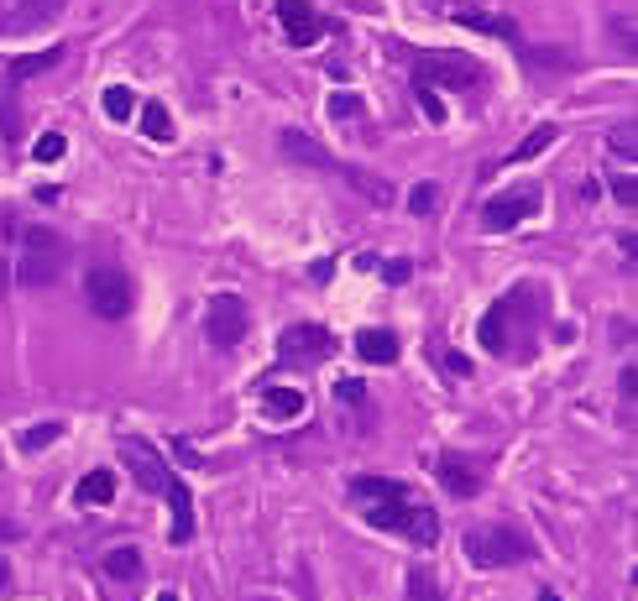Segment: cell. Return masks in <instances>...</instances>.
<instances>
[{
  "label": "cell",
  "mask_w": 638,
  "mask_h": 601,
  "mask_svg": "<svg viewBox=\"0 0 638 601\" xmlns=\"http://www.w3.org/2000/svg\"><path fill=\"white\" fill-rule=\"evenodd\" d=\"M330 115L335 121H351V115H361V100L356 95H330Z\"/></svg>",
  "instance_id": "f1b7e54d"
},
{
  "label": "cell",
  "mask_w": 638,
  "mask_h": 601,
  "mask_svg": "<svg viewBox=\"0 0 638 601\" xmlns=\"http://www.w3.org/2000/svg\"><path fill=\"white\" fill-rule=\"evenodd\" d=\"M534 210H539L534 194H503V199H487L482 220H487V230H513L518 220H529Z\"/></svg>",
  "instance_id": "8fae6325"
},
{
  "label": "cell",
  "mask_w": 638,
  "mask_h": 601,
  "mask_svg": "<svg viewBox=\"0 0 638 601\" xmlns=\"http://www.w3.org/2000/svg\"><path fill=\"white\" fill-rule=\"evenodd\" d=\"M262 408H267V419H299L309 398H304V387H262Z\"/></svg>",
  "instance_id": "9a60e30c"
},
{
  "label": "cell",
  "mask_w": 638,
  "mask_h": 601,
  "mask_svg": "<svg viewBox=\"0 0 638 601\" xmlns=\"http://www.w3.org/2000/svg\"><path fill=\"white\" fill-rule=\"evenodd\" d=\"M408 210H414V215H435L440 210V189H435V183H419V189L408 194Z\"/></svg>",
  "instance_id": "484cf974"
},
{
  "label": "cell",
  "mask_w": 638,
  "mask_h": 601,
  "mask_svg": "<svg viewBox=\"0 0 638 601\" xmlns=\"http://www.w3.org/2000/svg\"><path fill=\"white\" fill-rule=\"evenodd\" d=\"M607 147L618 152V157L628 152V163H633V126H618V131H612V142H607Z\"/></svg>",
  "instance_id": "f546056e"
},
{
  "label": "cell",
  "mask_w": 638,
  "mask_h": 601,
  "mask_svg": "<svg viewBox=\"0 0 638 601\" xmlns=\"http://www.w3.org/2000/svg\"><path fill=\"white\" fill-rule=\"evenodd\" d=\"M68 48H63V42H58V48H42V53H32V58H11V63H0V68H6V79H32V74H42V68H53L58 58H63Z\"/></svg>",
  "instance_id": "ac0fdd59"
},
{
  "label": "cell",
  "mask_w": 638,
  "mask_h": 601,
  "mask_svg": "<svg viewBox=\"0 0 638 601\" xmlns=\"http://www.w3.org/2000/svg\"><path fill=\"white\" fill-rule=\"evenodd\" d=\"M136 105H142V100H136V89H126V84H110L105 89V115H110V121H131Z\"/></svg>",
  "instance_id": "603a6c76"
},
{
  "label": "cell",
  "mask_w": 638,
  "mask_h": 601,
  "mask_svg": "<svg viewBox=\"0 0 638 601\" xmlns=\"http://www.w3.org/2000/svg\"><path fill=\"white\" fill-rule=\"evenodd\" d=\"M278 147H283V157H293V163H304V168H335V157L319 147L309 131H283Z\"/></svg>",
  "instance_id": "5bb4252c"
},
{
  "label": "cell",
  "mask_w": 638,
  "mask_h": 601,
  "mask_svg": "<svg viewBox=\"0 0 638 601\" xmlns=\"http://www.w3.org/2000/svg\"><path fill=\"white\" fill-rule=\"evenodd\" d=\"M63 262H68V241L58 236V230L27 225V230H21V251H16L11 272H16L21 288H53L58 272H63Z\"/></svg>",
  "instance_id": "7a4b0ae2"
},
{
  "label": "cell",
  "mask_w": 638,
  "mask_h": 601,
  "mask_svg": "<svg viewBox=\"0 0 638 601\" xmlns=\"http://www.w3.org/2000/svg\"><path fill=\"white\" fill-rule=\"evenodd\" d=\"M0 136H6V142H21V105H16V79H6V68H0Z\"/></svg>",
  "instance_id": "e0dca14e"
},
{
  "label": "cell",
  "mask_w": 638,
  "mask_h": 601,
  "mask_svg": "<svg viewBox=\"0 0 638 601\" xmlns=\"http://www.w3.org/2000/svg\"><path fill=\"white\" fill-rule=\"evenodd\" d=\"M414 84H429V89H476L482 84V63L466 58V53H440V48H429L419 53V68H414Z\"/></svg>",
  "instance_id": "8992f818"
},
{
  "label": "cell",
  "mask_w": 638,
  "mask_h": 601,
  "mask_svg": "<svg viewBox=\"0 0 638 601\" xmlns=\"http://www.w3.org/2000/svg\"><path fill=\"white\" fill-rule=\"evenodd\" d=\"M340 398H346V403H361V398H367V387H361L356 377H346V382H340Z\"/></svg>",
  "instance_id": "1f68e13d"
},
{
  "label": "cell",
  "mask_w": 638,
  "mask_h": 601,
  "mask_svg": "<svg viewBox=\"0 0 638 601\" xmlns=\"http://www.w3.org/2000/svg\"><path fill=\"white\" fill-rule=\"evenodd\" d=\"M435 476H440V487L450 497H476V487H482V476H476L471 460H461V455H440L435 460Z\"/></svg>",
  "instance_id": "7c38bea8"
},
{
  "label": "cell",
  "mask_w": 638,
  "mask_h": 601,
  "mask_svg": "<svg viewBox=\"0 0 638 601\" xmlns=\"http://www.w3.org/2000/svg\"><path fill=\"white\" fill-rule=\"evenodd\" d=\"M450 21H455V27H471V32H487V37H513L508 16H487V11H471V6H455Z\"/></svg>",
  "instance_id": "2e32d148"
},
{
  "label": "cell",
  "mask_w": 638,
  "mask_h": 601,
  "mask_svg": "<svg viewBox=\"0 0 638 601\" xmlns=\"http://www.w3.org/2000/svg\"><path fill=\"white\" fill-rule=\"evenodd\" d=\"M466 554H471V565L497 570V565L534 560V544L523 539L518 528H471V534H466Z\"/></svg>",
  "instance_id": "277c9868"
},
{
  "label": "cell",
  "mask_w": 638,
  "mask_h": 601,
  "mask_svg": "<svg viewBox=\"0 0 638 601\" xmlns=\"http://www.w3.org/2000/svg\"><path fill=\"white\" fill-rule=\"evenodd\" d=\"M68 6V0H21V11L27 16H37V21H48V16H58Z\"/></svg>",
  "instance_id": "83f0119b"
},
{
  "label": "cell",
  "mask_w": 638,
  "mask_h": 601,
  "mask_svg": "<svg viewBox=\"0 0 638 601\" xmlns=\"http://www.w3.org/2000/svg\"><path fill=\"white\" fill-rule=\"evenodd\" d=\"M445 372H455V377H471V361H466V356H445Z\"/></svg>",
  "instance_id": "836d02e7"
},
{
  "label": "cell",
  "mask_w": 638,
  "mask_h": 601,
  "mask_svg": "<svg viewBox=\"0 0 638 601\" xmlns=\"http://www.w3.org/2000/svg\"><path fill=\"white\" fill-rule=\"evenodd\" d=\"M335 351V335L325 325H288L278 335V361L283 366H319Z\"/></svg>",
  "instance_id": "ba28073f"
},
{
  "label": "cell",
  "mask_w": 638,
  "mask_h": 601,
  "mask_svg": "<svg viewBox=\"0 0 638 601\" xmlns=\"http://www.w3.org/2000/svg\"><path fill=\"white\" fill-rule=\"evenodd\" d=\"M414 95H419V105H424V115H429V121H445V105H440V95H435V89H429V84H414Z\"/></svg>",
  "instance_id": "4316f807"
},
{
  "label": "cell",
  "mask_w": 638,
  "mask_h": 601,
  "mask_svg": "<svg viewBox=\"0 0 638 601\" xmlns=\"http://www.w3.org/2000/svg\"><path fill=\"white\" fill-rule=\"evenodd\" d=\"M110 497H116V471H89V476L79 481V502L105 507Z\"/></svg>",
  "instance_id": "ffe728a7"
},
{
  "label": "cell",
  "mask_w": 638,
  "mask_h": 601,
  "mask_svg": "<svg viewBox=\"0 0 638 601\" xmlns=\"http://www.w3.org/2000/svg\"><path fill=\"white\" fill-rule=\"evenodd\" d=\"M356 356L367 361V366H393L403 356V345H398L393 330H361L356 335Z\"/></svg>",
  "instance_id": "4fadbf2b"
},
{
  "label": "cell",
  "mask_w": 638,
  "mask_h": 601,
  "mask_svg": "<svg viewBox=\"0 0 638 601\" xmlns=\"http://www.w3.org/2000/svg\"><path fill=\"white\" fill-rule=\"evenodd\" d=\"M612 194H618V199L628 204V210H633V199H638V183H633V178H612Z\"/></svg>",
  "instance_id": "4dcf8cb0"
},
{
  "label": "cell",
  "mask_w": 638,
  "mask_h": 601,
  "mask_svg": "<svg viewBox=\"0 0 638 601\" xmlns=\"http://www.w3.org/2000/svg\"><path fill=\"white\" fill-rule=\"evenodd\" d=\"M539 601H560V596H555V591H539Z\"/></svg>",
  "instance_id": "8d00e7d4"
},
{
  "label": "cell",
  "mask_w": 638,
  "mask_h": 601,
  "mask_svg": "<svg viewBox=\"0 0 638 601\" xmlns=\"http://www.w3.org/2000/svg\"><path fill=\"white\" fill-rule=\"evenodd\" d=\"M252 330V309H246L241 293H215L210 309H204V335H210L215 351H236Z\"/></svg>",
  "instance_id": "5b68a950"
},
{
  "label": "cell",
  "mask_w": 638,
  "mask_h": 601,
  "mask_svg": "<svg viewBox=\"0 0 638 601\" xmlns=\"http://www.w3.org/2000/svg\"><path fill=\"white\" fill-rule=\"evenodd\" d=\"M63 152H68L63 131H42L37 142H32V157H37V163H63Z\"/></svg>",
  "instance_id": "cb8c5ba5"
},
{
  "label": "cell",
  "mask_w": 638,
  "mask_h": 601,
  "mask_svg": "<svg viewBox=\"0 0 638 601\" xmlns=\"http://www.w3.org/2000/svg\"><path fill=\"white\" fill-rule=\"evenodd\" d=\"M6 277H11V267H6V262H0V293H6Z\"/></svg>",
  "instance_id": "d590c367"
},
{
  "label": "cell",
  "mask_w": 638,
  "mask_h": 601,
  "mask_svg": "<svg viewBox=\"0 0 638 601\" xmlns=\"http://www.w3.org/2000/svg\"><path fill=\"white\" fill-rule=\"evenodd\" d=\"M157 601H178V596H173V591H163V596H157Z\"/></svg>",
  "instance_id": "74e56055"
},
{
  "label": "cell",
  "mask_w": 638,
  "mask_h": 601,
  "mask_svg": "<svg viewBox=\"0 0 638 601\" xmlns=\"http://www.w3.org/2000/svg\"><path fill=\"white\" fill-rule=\"evenodd\" d=\"M633 392H638V372H633V361L623 366V398H628V408H633Z\"/></svg>",
  "instance_id": "d6a6232c"
},
{
  "label": "cell",
  "mask_w": 638,
  "mask_h": 601,
  "mask_svg": "<svg viewBox=\"0 0 638 601\" xmlns=\"http://www.w3.org/2000/svg\"><path fill=\"white\" fill-rule=\"evenodd\" d=\"M278 21L293 48H314L319 37H325V16H319L309 0H278Z\"/></svg>",
  "instance_id": "30bf717a"
},
{
  "label": "cell",
  "mask_w": 638,
  "mask_h": 601,
  "mask_svg": "<svg viewBox=\"0 0 638 601\" xmlns=\"http://www.w3.org/2000/svg\"><path fill=\"white\" fill-rule=\"evenodd\" d=\"M382 272H387V283H403V277H408V262H387Z\"/></svg>",
  "instance_id": "e575fe53"
},
{
  "label": "cell",
  "mask_w": 638,
  "mask_h": 601,
  "mask_svg": "<svg viewBox=\"0 0 638 601\" xmlns=\"http://www.w3.org/2000/svg\"><path fill=\"white\" fill-rule=\"evenodd\" d=\"M121 460H126V471H131V481H136V487H147V492H168L173 466H168V460L147 445V439L121 434Z\"/></svg>",
  "instance_id": "9c48e42d"
},
{
  "label": "cell",
  "mask_w": 638,
  "mask_h": 601,
  "mask_svg": "<svg viewBox=\"0 0 638 601\" xmlns=\"http://www.w3.org/2000/svg\"><path fill=\"white\" fill-rule=\"evenodd\" d=\"M351 497L361 502V518H367L372 528H382V534H403L408 544H419V549H435L440 513L419 492H408L403 481H393V476H356Z\"/></svg>",
  "instance_id": "6da1fadb"
},
{
  "label": "cell",
  "mask_w": 638,
  "mask_h": 601,
  "mask_svg": "<svg viewBox=\"0 0 638 601\" xmlns=\"http://www.w3.org/2000/svg\"><path fill=\"white\" fill-rule=\"evenodd\" d=\"M105 575H110V581H136V575H142V554H136L131 544L126 549H110L105 554Z\"/></svg>",
  "instance_id": "44dd1931"
},
{
  "label": "cell",
  "mask_w": 638,
  "mask_h": 601,
  "mask_svg": "<svg viewBox=\"0 0 638 601\" xmlns=\"http://www.w3.org/2000/svg\"><path fill=\"white\" fill-rule=\"evenodd\" d=\"M534 288H513L508 298H497V304L482 314V345L492 356H503L508 345L518 340V330L529 335L534 330V319H539V304H529Z\"/></svg>",
  "instance_id": "3957f363"
},
{
  "label": "cell",
  "mask_w": 638,
  "mask_h": 601,
  "mask_svg": "<svg viewBox=\"0 0 638 601\" xmlns=\"http://www.w3.org/2000/svg\"><path fill=\"white\" fill-rule=\"evenodd\" d=\"M58 434H63V424H32L27 434H21V450H32V455H37V450H48Z\"/></svg>",
  "instance_id": "d4e9b609"
},
{
  "label": "cell",
  "mask_w": 638,
  "mask_h": 601,
  "mask_svg": "<svg viewBox=\"0 0 638 601\" xmlns=\"http://www.w3.org/2000/svg\"><path fill=\"white\" fill-rule=\"evenodd\" d=\"M136 115H142V136H147V142H173V115H168V105L147 100V105H136Z\"/></svg>",
  "instance_id": "d6986e66"
},
{
  "label": "cell",
  "mask_w": 638,
  "mask_h": 601,
  "mask_svg": "<svg viewBox=\"0 0 638 601\" xmlns=\"http://www.w3.org/2000/svg\"><path fill=\"white\" fill-rule=\"evenodd\" d=\"M84 298H89V309H95L100 319H126L131 314V277L121 267H89L84 272Z\"/></svg>",
  "instance_id": "52a82bcc"
},
{
  "label": "cell",
  "mask_w": 638,
  "mask_h": 601,
  "mask_svg": "<svg viewBox=\"0 0 638 601\" xmlns=\"http://www.w3.org/2000/svg\"><path fill=\"white\" fill-rule=\"evenodd\" d=\"M555 136H560L555 126H534V131L523 136V142H518L513 152H508V163H529V157H539L544 147H555Z\"/></svg>",
  "instance_id": "7402d4cb"
}]
</instances>
